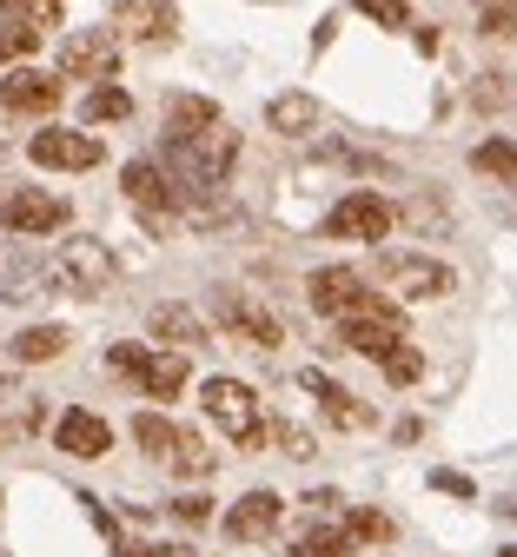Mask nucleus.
<instances>
[{"label":"nucleus","mask_w":517,"mask_h":557,"mask_svg":"<svg viewBox=\"0 0 517 557\" xmlns=\"http://www.w3.org/2000/svg\"><path fill=\"white\" fill-rule=\"evenodd\" d=\"M47 278H53L60 293H73V299H100L113 278H120V259H113L100 239H66V246L53 252Z\"/></svg>","instance_id":"f257e3e1"},{"label":"nucleus","mask_w":517,"mask_h":557,"mask_svg":"<svg viewBox=\"0 0 517 557\" xmlns=\"http://www.w3.org/2000/svg\"><path fill=\"white\" fill-rule=\"evenodd\" d=\"M206 418L212 425H226V438L239 445V451H259L266 445V418H259V398L239 385V379H206Z\"/></svg>","instance_id":"f03ea898"},{"label":"nucleus","mask_w":517,"mask_h":557,"mask_svg":"<svg viewBox=\"0 0 517 557\" xmlns=\"http://www.w3.org/2000/svg\"><path fill=\"white\" fill-rule=\"evenodd\" d=\"M107 366H113V372H126V379H139V385H146V398H180V392H186V352H146V345H113Z\"/></svg>","instance_id":"7ed1b4c3"},{"label":"nucleus","mask_w":517,"mask_h":557,"mask_svg":"<svg viewBox=\"0 0 517 557\" xmlns=\"http://www.w3.org/2000/svg\"><path fill=\"white\" fill-rule=\"evenodd\" d=\"M379 278L398 293V299H445L458 278H452V265H438V259H424V252H379Z\"/></svg>","instance_id":"20e7f679"},{"label":"nucleus","mask_w":517,"mask_h":557,"mask_svg":"<svg viewBox=\"0 0 517 557\" xmlns=\"http://www.w3.org/2000/svg\"><path fill=\"white\" fill-rule=\"evenodd\" d=\"M398 338H405V312H398V306H385V299L338 319V345H345V352H358V359H385Z\"/></svg>","instance_id":"39448f33"},{"label":"nucleus","mask_w":517,"mask_h":557,"mask_svg":"<svg viewBox=\"0 0 517 557\" xmlns=\"http://www.w3.org/2000/svg\"><path fill=\"white\" fill-rule=\"evenodd\" d=\"M306 299H312V312H325V319H345V312L379 306V293H365V278H358L352 265H319V272L306 278Z\"/></svg>","instance_id":"423d86ee"},{"label":"nucleus","mask_w":517,"mask_h":557,"mask_svg":"<svg viewBox=\"0 0 517 557\" xmlns=\"http://www.w3.org/2000/svg\"><path fill=\"white\" fill-rule=\"evenodd\" d=\"M60 74H66V81H113V74H120V40H113L107 27L66 34V47H60Z\"/></svg>","instance_id":"0eeeda50"},{"label":"nucleus","mask_w":517,"mask_h":557,"mask_svg":"<svg viewBox=\"0 0 517 557\" xmlns=\"http://www.w3.org/2000/svg\"><path fill=\"white\" fill-rule=\"evenodd\" d=\"M392 206L379 199V193H345L338 206H332V220H325V233L332 239H372V246H385V233H392Z\"/></svg>","instance_id":"6e6552de"},{"label":"nucleus","mask_w":517,"mask_h":557,"mask_svg":"<svg viewBox=\"0 0 517 557\" xmlns=\"http://www.w3.org/2000/svg\"><path fill=\"white\" fill-rule=\"evenodd\" d=\"M120 186H126V199L139 206L146 220H180V186H173V173L160 166V160H133L126 173H120Z\"/></svg>","instance_id":"1a4fd4ad"},{"label":"nucleus","mask_w":517,"mask_h":557,"mask_svg":"<svg viewBox=\"0 0 517 557\" xmlns=\"http://www.w3.org/2000/svg\"><path fill=\"white\" fill-rule=\"evenodd\" d=\"M0 226H8V233H60L66 226V199L14 186V193H0Z\"/></svg>","instance_id":"9d476101"},{"label":"nucleus","mask_w":517,"mask_h":557,"mask_svg":"<svg viewBox=\"0 0 517 557\" xmlns=\"http://www.w3.org/2000/svg\"><path fill=\"white\" fill-rule=\"evenodd\" d=\"M212 312H219V325H226V332H239V338H253V345H285L279 312L259 306V299H246V293H219Z\"/></svg>","instance_id":"9b49d317"},{"label":"nucleus","mask_w":517,"mask_h":557,"mask_svg":"<svg viewBox=\"0 0 517 557\" xmlns=\"http://www.w3.org/2000/svg\"><path fill=\"white\" fill-rule=\"evenodd\" d=\"M34 166H53V173H87V166H100V139L94 133H60V126H47V133H34Z\"/></svg>","instance_id":"f8f14e48"},{"label":"nucleus","mask_w":517,"mask_h":557,"mask_svg":"<svg viewBox=\"0 0 517 557\" xmlns=\"http://www.w3.org/2000/svg\"><path fill=\"white\" fill-rule=\"evenodd\" d=\"M113 21H120V34H126V40H146V47H160V40H173V34H180V14L167 8V0H120Z\"/></svg>","instance_id":"ddd939ff"},{"label":"nucleus","mask_w":517,"mask_h":557,"mask_svg":"<svg viewBox=\"0 0 517 557\" xmlns=\"http://www.w3.org/2000/svg\"><path fill=\"white\" fill-rule=\"evenodd\" d=\"M299 385H306V392L325 405V418H332V425H345V432H365V425H372V405H358V398H352L338 379H325L319 366H306V372H299Z\"/></svg>","instance_id":"4468645a"},{"label":"nucleus","mask_w":517,"mask_h":557,"mask_svg":"<svg viewBox=\"0 0 517 557\" xmlns=\"http://www.w3.org/2000/svg\"><path fill=\"white\" fill-rule=\"evenodd\" d=\"M0 107L8 113H53L60 107V81L34 74V66H14V74L0 81Z\"/></svg>","instance_id":"2eb2a0df"},{"label":"nucleus","mask_w":517,"mask_h":557,"mask_svg":"<svg viewBox=\"0 0 517 557\" xmlns=\"http://www.w3.org/2000/svg\"><path fill=\"white\" fill-rule=\"evenodd\" d=\"M279 492H246L233 511H226V537H239V544H253V537H272L279 531Z\"/></svg>","instance_id":"dca6fc26"},{"label":"nucleus","mask_w":517,"mask_h":557,"mask_svg":"<svg viewBox=\"0 0 517 557\" xmlns=\"http://www.w3.org/2000/svg\"><path fill=\"white\" fill-rule=\"evenodd\" d=\"M53 438H60L66 458H107V445H113L107 418H94V411H66L60 425H53Z\"/></svg>","instance_id":"f3484780"},{"label":"nucleus","mask_w":517,"mask_h":557,"mask_svg":"<svg viewBox=\"0 0 517 557\" xmlns=\"http://www.w3.org/2000/svg\"><path fill=\"white\" fill-rule=\"evenodd\" d=\"M146 332H153L160 345H180V352H199L206 345V319L193 306H153L146 312Z\"/></svg>","instance_id":"a211bd4d"},{"label":"nucleus","mask_w":517,"mask_h":557,"mask_svg":"<svg viewBox=\"0 0 517 557\" xmlns=\"http://www.w3.org/2000/svg\"><path fill=\"white\" fill-rule=\"evenodd\" d=\"M206 126H219V107H212L206 94H173V100H167V139H193V133H206Z\"/></svg>","instance_id":"6ab92c4d"},{"label":"nucleus","mask_w":517,"mask_h":557,"mask_svg":"<svg viewBox=\"0 0 517 557\" xmlns=\"http://www.w3.org/2000/svg\"><path fill=\"white\" fill-rule=\"evenodd\" d=\"M266 120H272L279 133H312V126H319V100H312V94H279V100L266 107Z\"/></svg>","instance_id":"aec40b11"},{"label":"nucleus","mask_w":517,"mask_h":557,"mask_svg":"<svg viewBox=\"0 0 517 557\" xmlns=\"http://www.w3.org/2000/svg\"><path fill=\"white\" fill-rule=\"evenodd\" d=\"M40 265L27 259V252H14L8 265H0V299H8V306H21V299H40Z\"/></svg>","instance_id":"412c9836"},{"label":"nucleus","mask_w":517,"mask_h":557,"mask_svg":"<svg viewBox=\"0 0 517 557\" xmlns=\"http://www.w3.org/2000/svg\"><path fill=\"white\" fill-rule=\"evenodd\" d=\"M292 557H352V531L345 524H312L292 537Z\"/></svg>","instance_id":"4be33fe9"},{"label":"nucleus","mask_w":517,"mask_h":557,"mask_svg":"<svg viewBox=\"0 0 517 557\" xmlns=\"http://www.w3.org/2000/svg\"><path fill=\"white\" fill-rule=\"evenodd\" d=\"M66 352V332L60 325H27L21 338H14V359L21 366H47V359H60Z\"/></svg>","instance_id":"5701e85b"},{"label":"nucleus","mask_w":517,"mask_h":557,"mask_svg":"<svg viewBox=\"0 0 517 557\" xmlns=\"http://www.w3.org/2000/svg\"><path fill=\"white\" fill-rule=\"evenodd\" d=\"M133 438H139L146 451H153V458H173L180 425H173V418H160V411H139V418H133Z\"/></svg>","instance_id":"b1692460"},{"label":"nucleus","mask_w":517,"mask_h":557,"mask_svg":"<svg viewBox=\"0 0 517 557\" xmlns=\"http://www.w3.org/2000/svg\"><path fill=\"white\" fill-rule=\"evenodd\" d=\"M81 113H87V126H107V120H126V113H133V94H126V87H107V81H100V87L87 94V107H81Z\"/></svg>","instance_id":"393cba45"},{"label":"nucleus","mask_w":517,"mask_h":557,"mask_svg":"<svg viewBox=\"0 0 517 557\" xmlns=\"http://www.w3.org/2000/svg\"><path fill=\"white\" fill-rule=\"evenodd\" d=\"M471 166L491 173V180H510V186H517V139H484V147L471 153Z\"/></svg>","instance_id":"a878e982"},{"label":"nucleus","mask_w":517,"mask_h":557,"mask_svg":"<svg viewBox=\"0 0 517 557\" xmlns=\"http://www.w3.org/2000/svg\"><path fill=\"white\" fill-rule=\"evenodd\" d=\"M379 372H385L392 385H418V379H424V352H418V345H405V338H398L392 352L379 359Z\"/></svg>","instance_id":"bb28decb"},{"label":"nucleus","mask_w":517,"mask_h":557,"mask_svg":"<svg viewBox=\"0 0 517 557\" xmlns=\"http://www.w3.org/2000/svg\"><path fill=\"white\" fill-rule=\"evenodd\" d=\"M345 531H352V544H392L398 524H392L385 511H365V505H358V511H345Z\"/></svg>","instance_id":"cd10ccee"},{"label":"nucleus","mask_w":517,"mask_h":557,"mask_svg":"<svg viewBox=\"0 0 517 557\" xmlns=\"http://www.w3.org/2000/svg\"><path fill=\"white\" fill-rule=\"evenodd\" d=\"M405 220H411L424 239H438V233H452V206H438V199H424V193H418V199L405 206Z\"/></svg>","instance_id":"c85d7f7f"},{"label":"nucleus","mask_w":517,"mask_h":557,"mask_svg":"<svg viewBox=\"0 0 517 557\" xmlns=\"http://www.w3.org/2000/svg\"><path fill=\"white\" fill-rule=\"evenodd\" d=\"M8 8V21H27V27H60L66 0H0Z\"/></svg>","instance_id":"c756f323"},{"label":"nucleus","mask_w":517,"mask_h":557,"mask_svg":"<svg viewBox=\"0 0 517 557\" xmlns=\"http://www.w3.org/2000/svg\"><path fill=\"white\" fill-rule=\"evenodd\" d=\"M212 465H219V458H212V451H206L193 432H180V445H173V471H186V478H206Z\"/></svg>","instance_id":"7c9ffc66"},{"label":"nucleus","mask_w":517,"mask_h":557,"mask_svg":"<svg viewBox=\"0 0 517 557\" xmlns=\"http://www.w3.org/2000/svg\"><path fill=\"white\" fill-rule=\"evenodd\" d=\"M266 438H272V445H285V458H312V432H306V425H292V418H272Z\"/></svg>","instance_id":"2f4dec72"},{"label":"nucleus","mask_w":517,"mask_h":557,"mask_svg":"<svg viewBox=\"0 0 517 557\" xmlns=\"http://www.w3.org/2000/svg\"><path fill=\"white\" fill-rule=\"evenodd\" d=\"M40 47V27H27V21H8L0 27V60H27Z\"/></svg>","instance_id":"473e14b6"},{"label":"nucleus","mask_w":517,"mask_h":557,"mask_svg":"<svg viewBox=\"0 0 517 557\" xmlns=\"http://www.w3.org/2000/svg\"><path fill=\"white\" fill-rule=\"evenodd\" d=\"M484 34H517V0H484Z\"/></svg>","instance_id":"72a5a7b5"},{"label":"nucleus","mask_w":517,"mask_h":557,"mask_svg":"<svg viewBox=\"0 0 517 557\" xmlns=\"http://www.w3.org/2000/svg\"><path fill=\"white\" fill-rule=\"evenodd\" d=\"M358 14H372V21H385V27H405V21H411L405 0H358Z\"/></svg>","instance_id":"f704fd0d"},{"label":"nucleus","mask_w":517,"mask_h":557,"mask_svg":"<svg viewBox=\"0 0 517 557\" xmlns=\"http://www.w3.org/2000/svg\"><path fill=\"white\" fill-rule=\"evenodd\" d=\"M173 518H180V524H206V518H212V498H199V492H193V498H173Z\"/></svg>","instance_id":"c9c22d12"},{"label":"nucleus","mask_w":517,"mask_h":557,"mask_svg":"<svg viewBox=\"0 0 517 557\" xmlns=\"http://www.w3.org/2000/svg\"><path fill=\"white\" fill-rule=\"evenodd\" d=\"M34 425H40V405H34V411H21V418H0V445H14V438H27Z\"/></svg>","instance_id":"e433bc0d"},{"label":"nucleus","mask_w":517,"mask_h":557,"mask_svg":"<svg viewBox=\"0 0 517 557\" xmlns=\"http://www.w3.org/2000/svg\"><path fill=\"white\" fill-rule=\"evenodd\" d=\"M431 484H438V492H452V498H471V478L465 471H431Z\"/></svg>","instance_id":"4c0bfd02"},{"label":"nucleus","mask_w":517,"mask_h":557,"mask_svg":"<svg viewBox=\"0 0 517 557\" xmlns=\"http://www.w3.org/2000/svg\"><path fill=\"white\" fill-rule=\"evenodd\" d=\"M14 385H21V359H14V352H0V405L14 398Z\"/></svg>","instance_id":"58836bf2"},{"label":"nucleus","mask_w":517,"mask_h":557,"mask_svg":"<svg viewBox=\"0 0 517 557\" xmlns=\"http://www.w3.org/2000/svg\"><path fill=\"white\" fill-rule=\"evenodd\" d=\"M120 557H173V550H160V544H120Z\"/></svg>","instance_id":"ea45409f"},{"label":"nucleus","mask_w":517,"mask_h":557,"mask_svg":"<svg viewBox=\"0 0 517 557\" xmlns=\"http://www.w3.org/2000/svg\"><path fill=\"white\" fill-rule=\"evenodd\" d=\"M504 557H517V544H504Z\"/></svg>","instance_id":"a19ab883"}]
</instances>
